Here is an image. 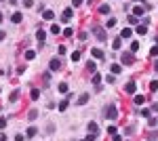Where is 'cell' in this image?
I'll list each match as a JSON object with an SVG mask.
<instances>
[{
    "instance_id": "1f68e13d",
    "label": "cell",
    "mask_w": 158,
    "mask_h": 141,
    "mask_svg": "<svg viewBox=\"0 0 158 141\" xmlns=\"http://www.w3.org/2000/svg\"><path fill=\"white\" fill-rule=\"evenodd\" d=\"M150 55H152V57H158V44H154V48L150 51Z\"/></svg>"
},
{
    "instance_id": "9a60e30c",
    "label": "cell",
    "mask_w": 158,
    "mask_h": 141,
    "mask_svg": "<svg viewBox=\"0 0 158 141\" xmlns=\"http://www.w3.org/2000/svg\"><path fill=\"white\" fill-rule=\"evenodd\" d=\"M57 89H59V93H68V91H70V84H68V82H61Z\"/></svg>"
},
{
    "instance_id": "4fadbf2b",
    "label": "cell",
    "mask_w": 158,
    "mask_h": 141,
    "mask_svg": "<svg viewBox=\"0 0 158 141\" xmlns=\"http://www.w3.org/2000/svg\"><path fill=\"white\" fill-rule=\"evenodd\" d=\"M21 17H23L21 13H13L11 15V21H13V23H21Z\"/></svg>"
},
{
    "instance_id": "c3c4849f",
    "label": "cell",
    "mask_w": 158,
    "mask_h": 141,
    "mask_svg": "<svg viewBox=\"0 0 158 141\" xmlns=\"http://www.w3.org/2000/svg\"><path fill=\"white\" fill-rule=\"evenodd\" d=\"M82 141H86V139H82Z\"/></svg>"
},
{
    "instance_id": "bcb514c9",
    "label": "cell",
    "mask_w": 158,
    "mask_h": 141,
    "mask_svg": "<svg viewBox=\"0 0 158 141\" xmlns=\"http://www.w3.org/2000/svg\"><path fill=\"white\" fill-rule=\"evenodd\" d=\"M156 72H158V61H156Z\"/></svg>"
},
{
    "instance_id": "603a6c76",
    "label": "cell",
    "mask_w": 158,
    "mask_h": 141,
    "mask_svg": "<svg viewBox=\"0 0 158 141\" xmlns=\"http://www.w3.org/2000/svg\"><path fill=\"white\" fill-rule=\"evenodd\" d=\"M42 17H44V19H53V17H55V13H53V11H44Z\"/></svg>"
},
{
    "instance_id": "f546056e",
    "label": "cell",
    "mask_w": 158,
    "mask_h": 141,
    "mask_svg": "<svg viewBox=\"0 0 158 141\" xmlns=\"http://www.w3.org/2000/svg\"><path fill=\"white\" fill-rule=\"evenodd\" d=\"M78 59H80V51H74L72 53V61H78Z\"/></svg>"
},
{
    "instance_id": "7c38bea8",
    "label": "cell",
    "mask_w": 158,
    "mask_h": 141,
    "mask_svg": "<svg viewBox=\"0 0 158 141\" xmlns=\"http://www.w3.org/2000/svg\"><path fill=\"white\" fill-rule=\"evenodd\" d=\"M131 36H133V30H131V28H124L120 32V38H131Z\"/></svg>"
},
{
    "instance_id": "ba28073f",
    "label": "cell",
    "mask_w": 158,
    "mask_h": 141,
    "mask_svg": "<svg viewBox=\"0 0 158 141\" xmlns=\"http://www.w3.org/2000/svg\"><path fill=\"white\" fill-rule=\"evenodd\" d=\"M133 103H135V105H143V103H145V97H143V95H135V97H133Z\"/></svg>"
},
{
    "instance_id": "2e32d148",
    "label": "cell",
    "mask_w": 158,
    "mask_h": 141,
    "mask_svg": "<svg viewBox=\"0 0 158 141\" xmlns=\"http://www.w3.org/2000/svg\"><path fill=\"white\" fill-rule=\"evenodd\" d=\"M89 131H91V135H95L97 131H99V126H97V122H89Z\"/></svg>"
},
{
    "instance_id": "f6af8a7d",
    "label": "cell",
    "mask_w": 158,
    "mask_h": 141,
    "mask_svg": "<svg viewBox=\"0 0 158 141\" xmlns=\"http://www.w3.org/2000/svg\"><path fill=\"white\" fill-rule=\"evenodd\" d=\"M135 2H145V0H135Z\"/></svg>"
},
{
    "instance_id": "7bdbcfd3",
    "label": "cell",
    "mask_w": 158,
    "mask_h": 141,
    "mask_svg": "<svg viewBox=\"0 0 158 141\" xmlns=\"http://www.w3.org/2000/svg\"><path fill=\"white\" fill-rule=\"evenodd\" d=\"M0 141H7V135H0Z\"/></svg>"
},
{
    "instance_id": "277c9868",
    "label": "cell",
    "mask_w": 158,
    "mask_h": 141,
    "mask_svg": "<svg viewBox=\"0 0 158 141\" xmlns=\"http://www.w3.org/2000/svg\"><path fill=\"white\" fill-rule=\"evenodd\" d=\"M93 32H95V38H97V40H99V42H106L108 34H106V32H103V28H95Z\"/></svg>"
},
{
    "instance_id": "ee69618b",
    "label": "cell",
    "mask_w": 158,
    "mask_h": 141,
    "mask_svg": "<svg viewBox=\"0 0 158 141\" xmlns=\"http://www.w3.org/2000/svg\"><path fill=\"white\" fill-rule=\"evenodd\" d=\"M0 40H4V32H0Z\"/></svg>"
},
{
    "instance_id": "83f0119b",
    "label": "cell",
    "mask_w": 158,
    "mask_h": 141,
    "mask_svg": "<svg viewBox=\"0 0 158 141\" xmlns=\"http://www.w3.org/2000/svg\"><path fill=\"white\" fill-rule=\"evenodd\" d=\"M38 97H40V91L32 89V99H34V101H38Z\"/></svg>"
},
{
    "instance_id": "4316f807",
    "label": "cell",
    "mask_w": 158,
    "mask_h": 141,
    "mask_svg": "<svg viewBox=\"0 0 158 141\" xmlns=\"http://www.w3.org/2000/svg\"><path fill=\"white\" fill-rule=\"evenodd\" d=\"M34 57H36V51H25V59H28V61L34 59Z\"/></svg>"
},
{
    "instance_id": "7dc6e473",
    "label": "cell",
    "mask_w": 158,
    "mask_h": 141,
    "mask_svg": "<svg viewBox=\"0 0 158 141\" xmlns=\"http://www.w3.org/2000/svg\"><path fill=\"white\" fill-rule=\"evenodd\" d=\"M156 44H158V36H156Z\"/></svg>"
},
{
    "instance_id": "5b68a950",
    "label": "cell",
    "mask_w": 158,
    "mask_h": 141,
    "mask_svg": "<svg viewBox=\"0 0 158 141\" xmlns=\"http://www.w3.org/2000/svg\"><path fill=\"white\" fill-rule=\"evenodd\" d=\"M124 91H127L129 95H133L135 91H137V82H133V80H131V82H127V86H124Z\"/></svg>"
},
{
    "instance_id": "44dd1931",
    "label": "cell",
    "mask_w": 158,
    "mask_h": 141,
    "mask_svg": "<svg viewBox=\"0 0 158 141\" xmlns=\"http://www.w3.org/2000/svg\"><path fill=\"white\" fill-rule=\"evenodd\" d=\"M89 72H91V74L97 72V63H95V61H89Z\"/></svg>"
},
{
    "instance_id": "ac0fdd59",
    "label": "cell",
    "mask_w": 158,
    "mask_h": 141,
    "mask_svg": "<svg viewBox=\"0 0 158 141\" xmlns=\"http://www.w3.org/2000/svg\"><path fill=\"white\" fill-rule=\"evenodd\" d=\"M99 13H101V15H108V13H110V7H108V4H101V7H99Z\"/></svg>"
},
{
    "instance_id": "6da1fadb",
    "label": "cell",
    "mask_w": 158,
    "mask_h": 141,
    "mask_svg": "<svg viewBox=\"0 0 158 141\" xmlns=\"http://www.w3.org/2000/svg\"><path fill=\"white\" fill-rule=\"evenodd\" d=\"M103 114H106V118H108V120H116V118H118V110H116V105H114V103L106 105Z\"/></svg>"
},
{
    "instance_id": "f35d334b",
    "label": "cell",
    "mask_w": 158,
    "mask_h": 141,
    "mask_svg": "<svg viewBox=\"0 0 158 141\" xmlns=\"http://www.w3.org/2000/svg\"><path fill=\"white\" fill-rule=\"evenodd\" d=\"M7 126V120H4V118H0V128H4Z\"/></svg>"
},
{
    "instance_id": "8992f818",
    "label": "cell",
    "mask_w": 158,
    "mask_h": 141,
    "mask_svg": "<svg viewBox=\"0 0 158 141\" xmlns=\"http://www.w3.org/2000/svg\"><path fill=\"white\" fill-rule=\"evenodd\" d=\"M36 38H38V42H40V46L44 44V38H46V32L44 30H38L36 32Z\"/></svg>"
},
{
    "instance_id": "d4e9b609",
    "label": "cell",
    "mask_w": 158,
    "mask_h": 141,
    "mask_svg": "<svg viewBox=\"0 0 158 141\" xmlns=\"http://www.w3.org/2000/svg\"><path fill=\"white\" fill-rule=\"evenodd\" d=\"M86 101H89V95H86V93H84V95H80V99H78V103H80V105H84V103H86Z\"/></svg>"
},
{
    "instance_id": "7a4b0ae2",
    "label": "cell",
    "mask_w": 158,
    "mask_h": 141,
    "mask_svg": "<svg viewBox=\"0 0 158 141\" xmlns=\"http://www.w3.org/2000/svg\"><path fill=\"white\" fill-rule=\"evenodd\" d=\"M120 61L124 63V66H131V63L135 61V53H122V59Z\"/></svg>"
},
{
    "instance_id": "681fc988",
    "label": "cell",
    "mask_w": 158,
    "mask_h": 141,
    "mask_svg": "<svg viewBox=\"0 0 158 141\" xmlns=\"http://www.w3.org/2000/svg\"><path fill=\"white\" fill-rule=\"evenodd\" d=\"M2 2H4V0H2Z\"/></svg>"
},
{
    "instance_id": "30bf717a",
    "label": "cell",
    "mask_w": 158,
    "mask_h": 141,
    "mask_svg": "<svg viewBox=\"0 0 158 141\" xmlns=\"http://www.w3.org/2000/svg\"><path fill=\"white\" fill-rule=\"evenodd\" d=\"M110 70H112V74L116 76V74H120V72H122V66H120V63H112V68H110Z\"/></svg>"
},
{
    "instance_id": "836d02e7",
    "label": "cell",
    "mask_w": 158,
    "mask_h": 141,
    "mask_svg": "<svg viewBox=\"0 0 158 141\" xmlns=\"http://www.w3.org/2000/svg\"><path fill=\"white\" fill-rule=\"evenodd\" d=\"M63 36H68V38L72 36V28H65V30H63Z\"/></svg>"
},
{
    "instance_id": "ab89813d",
    "label": "cell",
    "mask_w": 158,
    "mask_h": 141,
    "mask_svg": "<svg viewBox=\"0 0 158 141\" xmlns=\"http://www.w3.org/2000/svg\"><path fill=\"white\" fill-rule=\"evenodd\" d=\"M82 2H84V0H74V7H80Z\"/></svg>"
},
{
    "instance_id": "b9f144b4",
    "label": "cell",
    "mask_w": 158,
    "mask_h": 141,
    "mask_svg": "<svg viewBox=\"0 0 158 141\" xmlns=\"http://www.w3.org/2000/svg\"><path fill=\"white\" fill-rule=\"evenodd\" d=\"M114 141H122V137L120 135H114Z\"/></svg>"
},
{
    "instance_id": "74e56055",
    "label": "cell",
    "mask_w": 158,
    "mask_h": 141,
    "mask_svg": "<svg viewBox=\"0 0 158 141\" xmlns=\"http://www.w3.org/2000/svg\"><path fill=\"white\" fill-rule=\"evenodd\" d=\"M23 139H25V137H23L21 133H19V135H15V141H23Z\"/></svg>"
},
{
    "instance_id": "484cf974",
    "label": "cell",
    "mask_w": 158,
    "mask_h": 141,
    "mask_svg": "<svg viewBox=\"0 0 158 141\" xmlns=\"http://www.w3.org/2000/svg\"><path fill=\"white\" fill-rule=\"evenodd\" d=\"M59 32H61V28H59L57 23H53L51 25V34H59Z\"/></svg>"
},
{
    "instance_id": "4dcf8cb0",
    "label": "cell",
    "mask_w": 158,
    "mask_h": 141,
    "mask_svg": "<svg viewBox=\"0 0 158 141\" xmlns=\"http://www.w3.org/2000/svg\"><path fill=\"white\" fill-rule=\"evenodd\" d=\"M28 118H30V120H36V118H38V112H36V110H32Z\"/></svg>"
},
{
    "instance_id": "f1b7e54d",
    "label": "cell",
    "mask_w": 158,
    "mask_h": 141,
    "mask_svg": "<svg viewBox=\"0 0 158 141\" xmlns=\"http://www.w3.org/2000/svg\"><path fill=\"white\" fill-rule=\"evenodd\" d=\"M139 51V42H133V44H131V53H137Z\"/></svg>"
},
{
    "instance_id": "5bb4252c",
    "label": "cell",
    "mask_w": 158,
    "mask_h": 141,
    "mask_svg": "<svg viewBox=\"0 0 158 141\" xmlns=\"http://www.w3.org/2000/svg\"><path fill=\"white\" fill-rule=\"evenodd\" d=\"M143 13H145V9H143V7H135V9H133V15H135V17H141Z\"/></svg>"
},
{
    "instance_id": "9c48e42d",
    "label": "cell",
    "mask_w": 158,
    "mask_h": 141,
    "mask_svg": "<svg viewBox=\"0 0 158 141\" xmlns=\"http://www.w3.org/2000/svg\"><path fill=\"white\" fill-rule=\"evenodd\" d=\"M72 15H74V11H72V9H65V11H63V15H61V19H63V21H70V19H72Z\"/></svg>"
},
{
    "instance_id": "e0dca14e",
    "label": "cell",
    "mask_w": 158,
    "mask_h": 141,
    "mask_svg": "<svg viewBox=\"0 0 158 141\" xmlns=\"http://www.w3.org/2000/svg\"><path fill=\"white\" fill-rule=\"evenodd\" d=\"M93 57L95 59H103V51L101 48H93Z\"/></svg>"
},
{
    "instance_id": "d590c367",
    "label": "cell",
    "mask_w": 158,
    "mask_h": 141,
    "mask_svg": "<svg viewBox=\"0 0 158 141\" xmlns=\"http://www.w3.org/2000/svg\"><path fill=\"white\" fill-rule=\"evenodd\" d=\"M141 116H143V118H150V110H141Z\"/></svg>"
},
{
    "instance_id": "e575fe53",
    "label": "cell",
    "mask_w": 158,
    "mask_h": 141,
    "mask_svg": "<svg viewBox=\"0 0 158 141\" xmlns=\"http://www.w3.org/2000/svg\"><path fill=\"white\" fill-rule=\"evenodd\" d=\"M106 82H110V84L114 82V74H110V76H106Z\"/></svg>"
},
{
    "instance_id": "ffe728a7",
    "label": "cell",
    "mask_w": 158,
    "mask_h": 141,
    "mask_svg": "<svg viewBox=\"0 0 158 141\" xmlns=\"http://www.w3.org/2000/svg\"><path fill=\"white\" fill-rule=\"evenodd\" d=\"M135 32H137L139 36H143L145 32H148V28H145V25H137V30H135Z\"/></svg>"
},
{
    "instance_id": "d6a6232c",
    "label": "cell",
    "mask_w": 158,
    "mask_h": 141,
    "mask_svg": "<svg viewBox=\"0 0 158 141\" xmlns=\"http://www.w3.org/2000/svg\"><path fill=\"white\" fill-rule=\"evenodd\" d=\"M114 25H116V19H114V17L108 19V28H114Z\"/></svg>"
},
{
    "instance_id": "d6986e66",
    "label": "cell",
    "mask_w": 158,
    "mask_h": 141,
    "mask_svg": "<svg viewBox=\"0 0 158 141\" xmlns=\"http://www.w3.org/2000/svg\"><path fill=\"white\" fill-rule=\"evenodd\" d=\"M36 133H38V128H34V126H30V128H28V133H25V137H34Z\"/></svg>"
},
{
    "instance_id": "cb8c5ba5",
    "label": "cell",
    "mask_w": 158,
    "mask_h": 141,
    "mask_svg": "<svg viewBox=\"0 0 158 141\" xmlns=\"http://www.w3.org/2000/svg\"><path fill=\"white\" fill-rule=\"evenodd\" d=\"M19 93H21L19 89H17V91H13V93H11V99H9V101H17V97H19Z\"/></svg>"
},
{
    "instance_id": "52a82bcc",
    "label": "cell",
    "mask_w": 158,
    "mask_h": 141,
    "mask_svg": "<svg viewBox=\"0 0 158 141\" xmlns=\"http://www.w3.org/2000/svg\"><path fill=\"white\" fill-rule=\"evenodd\" d=\"M120 46H122V38L118 36V38H114V42H112V48H114V51H120Z\"/></svg>"
},
{
    "instance_id": "60d3db41",
    "label": "cell",
    "mask_w": 158,
    "mask_h": 141,
    "mask_svg": "<svg viewBox=\"0 0 158 141\" xmlns=\"http://www.w3.org/2000/svg\"><path fill=\"white\" fill-rule=\"evenodd\" d=\"M23 4H25V7H32L34 2H32V0H23Z\"/></svg>"
},
{
    "instance_id": "3957f363",
    "label": "cell",
    "mask_w": 158,
    "mask_h": 141,
    "mask_svg": "<svg viewBox=\"0 0 158 141\" xmlns=\"http://www.w3.org/2000/svg\"><path fill=\"white\" fill-rule=\"evenodd\" d=\"M48 68H51V72H59V70H61V61H59L57 57H53L51 63H48Z\"/></svg>"
},
{
    "instance_id": "8d00e7d4",
    "label": "cell",
    "mask_w": 158,
    "mask_h": 141,
    "mask_svg": "<svg viewBox=\"0 0 158 141\" xmlns=\"http://www.w3.org/2000/svg\"><path fill=\"white\" fill-rule=\"evenodd\" d=\"M150 89H152V91H158V82H156V80H154V82L150 84Z\"/></svg>"
},
{
    "instance_id": "7402d4cb",
    "label": "cell",
    "mask_w": 158,
    "mask_h": 141,
    "mask_svg": "<svg viewBox=\"0 0 158 141\" xmlns=\"http://www.w3.org/2000/svg\"><path fill=\"white\" fill-rule=\"evenodd\" d=\"M99 82H101V76L95 72V74H93V84H95V86H99Z\"/></svg>"
},
{
    "instance_id": "8fae6325",
    "label": "cell",
    "mask_w": 158,
    "mask_h": 141,
    "mask_svg": "<svg viewBox=\"0 0 158 141\" xmlns=\"http://www.w3.org/2000/svg\"><path fill=\"white\" fill-rule=\"evenodd\" d=\"M70 99H72V97H68V99H63L61 103H59V112H65V110H68V105H70Z\"/></svg>"
}]
</instances>
